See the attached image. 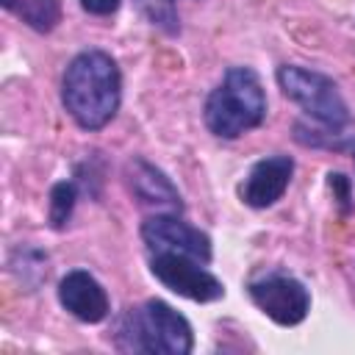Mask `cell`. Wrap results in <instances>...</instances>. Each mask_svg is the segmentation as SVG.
Here are the masks:
<instances>
[{
	"mask_svg": "<svg viewBox=\"0 0 355 355\" xmlns=\"http://www.w3.org/2000/svg\"><path fill=\"white\" fill-rule=\"evenodd\" d=\"M341 147H347V150H349V155H352V161H355V139H352V141H347V144H341Z\"/></svg>",
	"mask_w": 355,
	"mask_h": 355,
	"instance_id": "9a60e30c",
	"label": "cell"
},
{
	"mask_svg": "<svg viewBox=\"0 0 355 355\" xmlns=\"http://www.w3.org/2000/svg\"><path fill=\"white\" fill-rule=\"evenodd\" d=\"M327 183H330V189H338V202H341V211L347 214L349 211V180L341 172H330Z\"/></svg>",
	"mask_w": 355,
	"mask_h": 355,
	"instance_id": "5bb4252c",
	"label": "cell"
},
{
	"mask_svg": "<svg viewBox=\"0 0 355 355\" xmlns=\"http://www.w3.org/2000/svg\"><path fill=\"white\" fill-rule=\"evenodd\" d=\"M116 349L144 355H189L194 349V333L183 313L164 300H144L128 308L116 324Z\"/></svg>",
	"mask_w": 355,
	"mask_h": 355,
	"instance_id": "3957f363",
	"label": "cell"
},
{
	"mask_svg": "<svg viewBox=\"0 0 355 355\" xmlns=\"http://www.w3.org/2000/svg\"><path fill=\"white\" fill-rule=\"evenodd\" d=\"M3 6L39 33H50L61 22V0H3Z\"/></svg>",
	"mask_w": 355,
	"mask_h": 355,
	"instance_id": "8fae6325",
	"label": "cell"
},
{
	"mask_svg": "<svg viewBox=\"0 0 355 355\" xmlns=\"http://www.w3.org/2000/svg\"><path fill=\"white\" fill-rule=\"evenodd\" d=\"M80 8L92 17H111L116 14V8L122 6V0H78Z\"/></svg>",
	"mask_w": 355,
	"mask_h": 355,
	"instance_id": "4fadbf2b",
	"label": "cell"
},
{
	"mask_svg": "<svg viewBox=\"0 0 355 355\" xmlns=\"http://www.w3.org/2000/svg\"><path fill=\"white\" fill-rule=\"evenodd\" d=\"M294 175V158L291 155H266L250 166L244 180L239 183V200L255 211L272 208L288 189Z\"/></svg>",
	"mask_w": 355,
	"mask_h": 355,
	"instance_id": "ba28073f",
	"label": "cell"
},
{
	"mask_svg": "<svg viewBox=\"0 0 355 355\" xmlns=\"http://www.w3.org/2000/svg\"><path fill=\"white\" fill-rule=\"evenodd\" d=\"M205 128L216 139H239L266 119V92L252 67H230L202 105Z\"/></svg>",
	"mask_w": 355,
	"mask_h": 355,
	"instance_id": "7a4b0ae2",
	"label": "cell"
},
{
	"mask_svg": "<svg viewBox=\"0 0 355 355\" xmlns=\"http://www.w3.org/2000/svg\"><path fill=\"white\" fill-rule=\"evenodd\" d=\"M75 202H78V189L72 180H58L53 189H50V202H47V222L50 227L55 230H64L72 219V211H75Z\"/></svg>",
	"mask_w": 355,
	"mask_h": 355,
	"instance_id": "7c38bea8",
	"label": "cell"
},
{
	"mask_svg": "<svg viewBox=\"0 0 355 355\" xmlns=\"http://www.w3.org/2000/svg\"><path fill=\"white\" fill-rule=\"evenodd\" d=\"M275 78L280 92L330 133L347 130L352 125V111L338 83L330 75L311 67H300V64H283L277 67Z\"/></svg>",
	"mask_w": 355,
	"mask_h": 355,
	"instance_id": "277c9868",
	"label": "cell"
},
{
	"mask_svg": "<svg viewBox=\"0 0 355 355\" xmlns=\"http://www.w3.org/2000/svg\"><path fill=\"white\" fill-rule=\"evenodd\" d=\"M150 272L153 277L175 291L178 297H186L191 302H216L225 297L222 280L205 269V263L178 255V252H153L150 255Z\"/></svg>",
	"mask_w": 355,
	"mask_h": 355,
	"instance_id": "8992f818",
	"label": "cell"
},
{
	"mask_svg": "<svg viewBox=\"0 0 355 355\" xmlns=\"http://www.w3.org/2000/svg\"><path fill=\"white\" fill-rule=\"evenodd\" d=\"M247 294L261 313H266L280 327H294L305 322L311 311V291L305 283L283 269L263 272L247 283Z\"/></svg>",
	"mask_w": 355,
	"mask_h": 355,
	"instance_id": "5b68a950",
	"label": "cell"
},
{
	"mask_svg": "<svg viewBox=\"0 0 355 355\" xmlns=\"http://www.w3.org/2000/svg\"><path fill=\"white\" fill-rule=\"evenodd\" d=\"M125 178H128V186H130L133 197L141 205L164 208V211H172V214H180L183 211V200H180L178 186L169 180V175L164 169H158L147 158L133 155L125 164Z\"/></svg>",
	"mask_w": 355,
	"mask_h": 355,
	"instance_id": "30bf717a",
	"label": "cell"
},
{
	"mask_svg": "<svg viewBox=\"0 0 355 355\" xmlns=\"http://www.w3.org/2000/svg\"><path fill=\"white\" fill-rule=\"evenodd\" d=\"M58 302L69 316H75L78 322H86V324H100L111 313L108 291L86 269H72L61 277Z\"/></svg>",
	"mask_w": 355,
	"mask_h": 355,
	"instance_id": "9c48e42d",
	"label": "cell"
},
{
	"mask_svg": "<svg viewBox=\"0 0 355 355\" xmlns=\"http://www.w3.org/2000/svg\"><path fill=\"white\" fill-rule=\"evenodd\" d=\"M122 72L111 53L89 47L72 55L61 75V105L83 130H103L119 111Z\"/></svg>",
	"mask_w": 355,
	"mask_h": 355,
	"instance_id": "6da1fadb",
	"label": "cell"
},
{
	"mask_svg": "<svg viewBox=\"0 0 355 355\" xmlns=\"http://www.w3.org/2000/svg\"><path fill=\"white\" fill-rule=\"evenodd\" d=\"M141 241L147 244L150 252H178V255H189L200 263H211V258H214L211 236L202 233L200 227L189 225L183 216H178L172 211L147 216L141 222Z\"/></svg>",
	"mask_w": 355,
	"mask_h": 355,
	"instance_id": "52a82bcc",
	"label": "cell"
}]
</instances>
